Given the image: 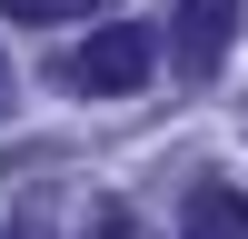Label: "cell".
Here are the masks:
<instances>
[{"instance_id":"cell-1","label":"cell","mask_w":248,"mask_h":239,"mask_svg":"<svg viewBox=\"0 0 248 239\" xmlns=\"http://www.w3.org/2000/svg\"><path fill=\"white\" fill-rule=\"evenodd\" d=\"M159 70V30H139V20H109V30H90L79 40L70 60H60V80H70V90H139V80Z\"/></svg>"},{"instance_id":"cell-4","label":"cell","mask_w":248,"mask_h":239,"mask_svg":"<svg viewBox=\"0 0 248 239\" xmlns=\"http://www.w3.org/2000/svg\"><path fill=\"white\" fill-rule=\"evenodd\" d=\"M0 10H10L20 30H60V20H109L119 0H0Z\"/></svg>"},{"instance_id":"cell-2","label":"cell","mask_w":248,"mask_h":239,"mask_svg":"<svg viewBox=\"0 0 248 239\" xmlns=\"http://www.w3.org/2000/svg\"><path fill=\"white\" fill-rule=\"evenodd\" d=\"M229 40H238V0H179V20H169V70H179V80H218Z\"/></svg>"},{"instance_id":"cell-3","label":"cell","mask_w":248,"mask_h":239,"mask_svg":"<svg viewBox=\"0 0 248 239\" xmlns=\"http://www.w3.org/2000/svg\"><path fill=\"white\" fill-rule=\"evenodd\" d=\"M179 229H189V239H248V189H229V179H189Z\"/></svg>"}]
</instances>
